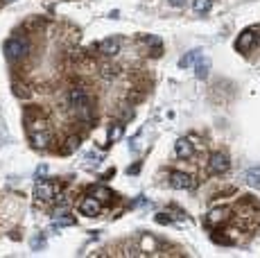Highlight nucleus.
<instances>
[{
    "label": "nucleus",
    "mask_w": 260,
    "mask_h": 258,
    "mask_svg": "<svg viewBox=\"0 0 260 258\" xmlns=\"http://www.w3.org/2000/svg\"><path fill=\"white\" fill-rule=\"evenodd\" d=\"M5 54H7V59H12V61H18V59H23L25 54H27L29 50V46H27V41L21 37H12V39H7L5 41Z\"/></svg>",
    "instance_id": "1"
},
{
    "label": "nucleus",
    "mask_w": 260,
    "mask_h": 258,
    "mask_svg": "<svg viewBox=\"0 0 260 258\" xmlns=\"http://www.w3.org/2000/svg\"><path fill=\"white\" fill-rule=\"evenodd\" d=\"M229 156L222 154V152H213L211 158H208V172L211 175H224V172L229 170Z\"/></svg>",
    "instance_id": "2"
},
{
    "label": "nucleus",
    "mask_w": 260,
    "mask_h": 258,
    "mask_svg": "<svg viewBox=\"0 0 260 258\" xmlns=\"http://www.w3.org/2000/svg\"><path fill=\"white\" fill-rule=\"evenodd\" d=\"M170 186L177 188V190H190V188H194V179L188 172H172L170 175Z\"/></svg>",
    "instance_id": "3"
},
{
    "label": "nucleus",
    "mask_w": 260,
    "mask_h": 258,
    "mask_svg": "<svg viewBox=\"0 0 260 258\" xmlns=\"http://www.w3.org/2000/svg\"><path fill=\"white\" fill-rule=\"evenodd\" d=\"M100 211H102V204H100V200L98 197H84L82 200V204H79V213L82 215H86V217H95V215H100Z\"/></svg>",
    "instance_id": "4"
},
{
    "label": "nucleus",
    "mask_w": 260,
    "mask_h": 258,
    "mask_svg": "<svg viewBox=\"0 0 260 258\" xmlns=\"http://www.w3.org/2000/svg\"><path fill=\"white\" fill-rule=\"evenodd\" d=\"M256 41H258V34L253 32V29H244V32L240 34V39L236 41V50H240V52H249L253 46H256Z\"/></svg>",
    "instance_id": "5"
},
{
    "label": "nucleus",
    "mask_w": 260,
    "mask_h": 258,
    "mask_svg": "<svg viewBox=\"0 0 260 258\" xmlns=\"http://www.w3.org/2000/svg\"><path fill=\"white\" fill-rule=\"evenodd\" d=\"M54 195H57V188L50 181H41L34 188V197H37L39 202H50V200H54Z\"/></svg>",
    "instance_id": "6"
},
{
    "label": "nucleus",
    "mask_w": 260,
    "mask_h": 258,
    "mask_svg": "<svg viewBox=\"0 0 260 258\" xmlns=\"http://www.w3.org/2000/svg\"><path fill=\"white\" fill-rule=\"evenodd\" d=\"M68 102H71V107H75V109H86L88 107L86 91H84V88H79V86H75L71 91V95H68Z\"/></svg>",
    "instance_id": "7"
},
{
    "label": "nucleus",
    "mask_w": 260,
    "mask_h": 258,
    "mask_svg": "<svg viewBox=\"0 0 260 258\" xmlns=\"http://www.w3.org/2000/svg\"><path fill=\"white\" fill-rule=\"evenodd\" d=\"M174 154H177L179 158H190L194 154L192 143H190L188 138H179V141L174 143Z\"/></svg>",
    "instance_id": "8"
},
{
    "label": "nucleus",
    "mask_w": 260,
    "mask_h": 258,
    "mask_svg": "<svg viewBox=\"0 0 260 258\" xmlns=\"http://www.w3.org/2000/svg\"><path fill=\"white\" fill-rule=\"evenodd\" d=\"M100 52L109 54V57H113V54L120 52V41L118 39H104L102 43H100Z\"/></svg>",
    "instance_id": "9"
},
{
    "label": "nucleus",
    "mask_w": 260,
    "mask_h": 258,
    "mask_svg": "<svg viewBox=\"0 0 260 258\" xmlns=\"http://www.w3.org/2000/svg\"><path fill=\"white\" fill-rule=\"evenodd\" d=\"M226 217H229V208H213L206 217V224L213 227V224H217V222H224Z\"/></svg>",
    "instance_id": "10"
},
{
    "label": "nucleus",
    "mask_w": 260,
    "mask_h": 258,
    "mask_svg": "<svg viewBox=\"0 0 260 258\" xmlns=\"http://www.w3.org/2000/svg\"><path fill=\"white\" fill-rule=\"evenodd\" d=\"M29 136H32V141H34V145H37V147H48L50 132H48L46 127H43L41 132H29Z\"/></svg>",
    "instance_id": "11"
},
{
    "label": "nucleus",
    "mask_w": 260,
    "mask_h": 258,
    "mask_svg": "<svg viewBox=\"0 0 260 258\" xmlns=\"http://www.w3.org/2000/svg\"><path fill=\"white\" fill-rule=\"evenodd\" d=\"M199 59H202V50H192V52H188L186 57L179 61V66L181 68H188V66H192V63H197Z\"/></svg>",
    "instance_id": "12"
},
{
    "label": "nucleus",
    "mask_w": 260,
    "mask_h": 258,
    "mask_svg": "<svg viewBox=\"0 0 260 258\" xmlns=\"http://www.w3.org/2000/svg\"><path fill=\"white\" fill-rule=\"evenodd\" d=\"M213 7V0H192V9L197 14H208Z\"/></svg>",
    "instance_id": "13"
},
{
    "label": "nucleus",
    "mask_w": 260,
    "mask_h": 258,
    "mask_svg": "<svg viewBox=\"0 0 260 258\" xmlns=\"http://www.w3.org/2000/svg\"><path fill=\"white\" fill-rule=\"evenodd\" d=\"M244 179H247L249 186H260V168H251V170H247Z\"/></svg>",
    "instance_id": "14"
},
{
    "label": "nucleus",
    "mask_w": 260,
    "mask_h": 258,
    "mask_svg": "<svg viewBox=\"0 0 260 258\" xmlns=\"http://www.w3.org/2000/svg\"><path fill=\"white\" fill-rule=\"evenodd\" d=\"M208 71H211V61H208V59H199L197 61V77L199 79H206L208 77Z\"/></svg>",
    "instance_id": "15"
},
{
    "label": "nucleus",
    "mask_w": 260,
    "mask_h": 258,
    "mask_svg": "<svg viewBox=\"0 0 260 258\" xmlns=\"http://www.w3.org/2000/svg\"><path fill=\"white\" fill-rule=\"evenodd\" d=\"M91 195L93 197H98V200L100 202H109V200H111V190H107V188H102V186H98V188H93V190H91Z\"/></svg>",
    "instance_id": "16"
},
{
    "label": "nucleus",
    "mask_w": 260,
    "mask_h": 258,
    "mask_svg": "<svg viewBox=\"0 0 260 258\" xmlns=\"http://www.w3.org/2000/svg\"><path fill=\"white\" fill-rule=\"evenodd\" d=\"M122 134H124V127L122 125H113L111 129H109V143H116L122 138Z\"/></svg>",
    "instance_id": "17"
},
{
    "label": "nucleus",
    "mask_w": 260,
    "mask_h": 258,
    "mask_svg": "<svg viewBox=\"0 0 260 258\" xmlns=\"http://www.w3.org/2000/svg\"><path fill=\"white\" fill-rule=\"evenodd\" d=\"M75 147H79V138H71V141H68V152L75 150Z\"/></svg>",
    "instance_id": "18"
},
{
    "label": "nucleus",
    "mask_w": 260,
    "mask_h": 258,
    "mask_svg": "<svg viewBox=\"0 0 260 258\" xmlns=\"http://www.w3.org/2000/svg\"><path fill=\"white\" fill-rule=\"evenodd\" d=\"M172 7H181V5H186V0H168Z\"/></svg>",
    "instance_id": "19"
}]
</instances>
